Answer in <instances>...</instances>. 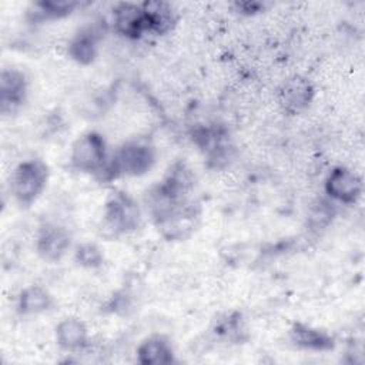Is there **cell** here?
Masks as SVG:
<instances>
[{
	"label": "cell",
	"instance_id": "cell-10",
	"mask_svg": "<svg viewBox=\"0 0 365 365\" xmlns=\"http://www.w3.org/2000/svg\"><path fill=\"white\" fill-rule=\"evenodd\" d=\"M147 33L165 34L175 23V13L170 3L161 0H147L141 3Z\"/></svg>",
	"mask_w": 365,
	"mask_h": 365
},
{
	"label": "cell",
	"instance_id": "cell-15",
	"mask_svg": "<svg viewBox=\"0 0 365 365\" xmlns=\"http://www.w3.org/2000/svg\"><path fill=\"white\" fill-rule=\"evenodd\" d=\"M68 54L80 64H90L97 56V36L93 30H80L68 44Z\"/></svg>",
	"mask_w": 365,
	"mask_h": 365
},
{
	"label": "cell",
	"instance_id": "cell-17",
	"mask_svg": "<svg viewBox=\"0 0 365 365\" xmlns=\"http://www.w3.org/2000/svg\"><path fill=\"white\" fill-rule=\"evenodd\" d=\"M76 261L86 268H97L103 262L101 250L91 242L81 244L76 251Z\"/></svg>",
	"mask_w": 365,
	"mask_h": 365
},
{
	"label": "cell",
	"instance_id": "cell-9",
	"mask_svg": "<svg viewBox=\"0 0 365 365\" xmlns=\"http://www.w3.org/2000/svg\"><path fill=\"white\" fill-rule=\"evenodd\" d=\"M314 97L312 84L302 76L289 77L279 90V101L287 111H299L308 107Z\"/></svg>",
	"mask_w": 365,
	"mask_h": 365
},
{
	"label": "cell",
	"instance_id": "cell-2",
	"mask_svg": "<svg viewBox=\"0 0 365 365\" xmlns=\"http://www.w3.org/2000/svg\"><path fill=\"white\" fill-rule=\"evenodd\" d=\"M48 168L41 160H26L11 174L10 190L21 205L33 204L46 188Z\"/></svg>",
	"mask_w": 365,
	"mask_h": 365
},
{
	"label": "cell",
	"instance_id": "cell-1",
	"mask_svg": "<svg viewBox=\"0 0 365 365\" xmlns=\"http://www.w3.org/2000/svg\"><path fill=\"white\" fill-rule=\"evenodd\" d=\"M154 161L155 153L153 145L145 141H130L114 153L97 177L108 181L120 175H141L153 167Z\"/></svg>",
	"mask_w": 365,
	"mask_h": 365
},
{
	"label": "cell",
	"instance_id": "cell-6",
	"mask_svg": "<svg viewBox=\"0 0 365 365\" xmlns=\"http://www.w3.org/2000/svg\"><path fill=\"white\" fill-rule=\"evenodd\" d=\"M113 24L120 34L130 38H138L147 33L141 4L117 3L113 9Z\"/></svg>",
	"mask_w": 365,
	"mask_h": 365
},
{
	"label": "cell",
	"instance_id": "cell-18",
	"mask_svg": "<svg viewBox=\"0 0 365 365\" xmlns=\"http://www.w3.org/2000/svg\"><path fill=\"white\" fill-rule=\"evenodd\" d=\"M234 7L242 14H255L264 10V4L261 1H237L234 3Z\"/></svg>",
	"mask_w": 365,
	"mask_h": 365
},
{
	"label": "cell",
	"instance_id": "cell-16",
	"mask_svg": "<svg viewBox=\"0 0 365 365\" xmlns=\"http://www.w3.org/2000/svg\"><path fill=\"white\" fill-rule=\"evenodd\" d=\"M78 6L77 1L71 0H41L36 1L30 10L34 20L58 19L70 14Z\"/></svg>",
	"mask_w": 365,
	"mask_h": 365
},
{
	"label": "cell",
	"instance_id": "cell-5",
	"mask_svg": "<svg viewBox=\"0 0 365 365\" xmlns=\"http://www.w3.org/2000/svg\"><path fill=\"white\" fill-rule=\"evenodd\" d=\"M325 192L344 204H354L362 194V178L346 167H335L325 180Z\"/></svg>",
	"mask_w": 365,
	"mask_h": 365
},
{
	"label": "cell",
	"instance_id": "cell-13",
	"mask_svg": "<svg viewBox=\"0 0 365 365\" xmlns=\"http://www.w3.org/2000/svg\"><path fill=\"white\" fill-rule=\"evenodd\" d=\"M56 339L64 349H80L87 345V328L84 322L77 318H66L56 328Z\"/></svg>",
	"mask_w": 365,
	"mask_h": 365
},
{
	"label": "cell",
	"instance_id": "cell-11",
	"mask_svg": "<svg viewBox=\"0 0 365 365\" xmlns=\"http://www.w3.org/2000/svg\"><path fill=\"white\" fill-rule=\"evenodd\" d=\"M289 338L294 345L318 352L329 351L335 345L334 338L328 332L301 322L292 325V328L289 329Z\"/></svg>",
	"mask_w": 365,
	"mask_h": 365
},
{
	"label": "cell",
	"instance_id": "cell-12",
	"mask_svg": "<svg viewBox=\"0 0 365 365\" xmlns=\"http://www.w3.org/2000/svg\"><path fill=\"white\" fill-rule=\"evenodd\" d=\"M170 342L161 335H153L144 339L137 348L138 362L143 365H167L174 361Z\"/></svg>",
	"mask_w": 365,
	"mask_h": 365
},
{
	"label": "cell",
	"instance_id": "cell-3",
	"mask_svg": "<svg viewBox=\"0 0 365 365\" xmlns=\"http://www.w3.org/2000/svg\"><path fill=\"white\" fill-rule=\"evenodd\" d=\"M107 161L108 158L106 141L101 134L88 131L74 141L71 147L70 163L71 167L77 171L93 173L97 175L104 168Z\"/></svg>",
	"mask_w": 365,
	"mask_h": 365
},
{
	"label": "cell",
	"instance_id": "cell-8",
	"mask_svg": "<svg viewBox=\"0 0 365 365\" xmlns=\"http://www.w3.org/2000/svg\"><path fill=\"white\" fill-rule=\"evenodd\" d=\"M70 247V235L64 228L47 224L37 237V252L46 261H58Z\"/></svg>",
	"mask_w": 365,
	"mask_h": 365
},
{
	"label": "cell",
	"instance_id": "cell-4",
	"mask_svg": "<svg viewBox=\"0 0 365 365\" xmlns=\"http://www.w3.org/2000/svg\"><path fill=\"white\" fill-rule=\"evenodd\" d=\"M140 221L138 204L127 192L114 191L110 194L104 208V222L113 234L133 231L138 228Z\"/></svg>",
	"mask_w": 365,
	"mask_h": 365
},
{
	"label": "cell",
	"instance_id": "cell-14",
	"mask_svg": "<svg viewBox=\"0 0 365 365\" xmlns=\"http://www.w3.org/2000/svg\"><path fill=\"white\" fill-rule=\"evenodd\" d=\"M53 307V297L47 289L38 285H30L24 288L17 299V308L24 315L41 314Z\"/></svg>",
	"mask_w": 365,
	"mask_h": 365
},
{
	"label": "cell",
	"instance_id": "cell-7",
	"mask_svg": "<svg viewBox=\"0 0 365 365\" xmlns=\"http://www.w3.org/2000/svg\"><path fill=\"white\" fill-rule=\"evenodd\" d=\"M27 83L21 71L14 68H4L0 76V104L1 113L14 111L26 98Z\"/></svg>",
	"mask_w": 365,
	"mask_h": 365
}]
</instances>
